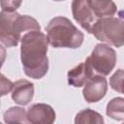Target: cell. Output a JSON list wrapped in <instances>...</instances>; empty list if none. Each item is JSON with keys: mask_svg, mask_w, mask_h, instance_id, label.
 <instances>
[{"mask_svg": "<svg viewBox=\"0 0 124 124\" xmlns=\"http://www.w3.org/2000/svg\"><path fill=\"white\" fill-rule=\"evenodd\" d=\"M20 42V60L24 74L35 79L44 78L48 71L46 35L41 31L27 32L21 37Z\"/></svg>", "mask_w": 124, "mask_h": 124, "instance_id": "6da1fadb", "label": "cell"}, {"mask_svg": "<svg viewBox=\"0 0 124 124\" xmlns=\"http://www.w3.org/2000/svg\"><path fill=\"white\" fill-rule=\"evenodd\" d=\"M41 31V26L36 18L17 12L0 13V42L7 47L16 46L23 32Z\"/></svg>", "mask_w": 124, "mask_h": 124, "instance_id": "7a4b0ae2", "label": "cell"}, {"mask_svg": "<svg viewBox=\"0 0 124 124\" xmlns=\"http://www.w3.org/2000/svg\"><path fill=\"white\" fill-rule=\"evenodd\" d=\"M48 44L53 47L78 48L84 39L83 33L65 16H55L46 26Z\"/></svg>", "mask_w": 124, "mask_h": 124, "instance_id": "3957f363", "label": "cell"}, {"mask_svg": "<svg viewBox=\"0 0 124 124\" xmlns=\"http://www.w3.org/2000/svg\"><path fill=\"white\" fill-rule=\"evenodd\" d=\"M92 34L101 42L120 47L124 44V22L114 16L98 19L92 28Z\"/></svg>", "mask_w": 124, "mask_h": 124, "instance_id": "277c9868", "label": "cell"}, {"mask_svg": "<svg viewBox=\"0 0 124 124\" xmlns=\"http://www.w3.org/2000/svg\"><path fill=\"white\" fill-rule=\"evenodd\" d=\"M117 56L115 50L106 44H97L85 62L92 69L94 75L108 76L114 69Z\"/></svg>", "mask_w": 124, "mask_h": 124, "instance_id": "5b68a950", "label": "cell"}, {"mask_svg": "<svg viewBox=\"0 0 124 124\" xmlns=\"http://www.w3.org/2000/svg\"><path fill=\"white\" fill-rule=\"evenodd\" d=\"M72 14L74 19L89 34L97 22V17L92 12L87 0H75L72 2Z\"/></svg>", "mask_w": 124, "mask_h": 124, "instance_id": "8992f818", "label": "cell"}, {"mask_svg": "<svg viewBox=\"0 0 124 124\" xmlns=\"http://www.w3.org/2000/svg\"><path fill=\"white\" fill-rule=\"evenodd\" d=\"M108 91V80L103 76L95 75L83 87L82 95L87 103H96L102 100Z\"/></svg>", "mask_w": 124, "mask_h": 124, "instance_id": "52a82bcc", "label": "cell"}, {"mask_svg": "<svg viewBox=\"0 0 124 124\" xmlns=\"http://www.w3.org/2000/svg\"><path fill=\"white\" fill-rule=\"evenodd\" d=\"M26 114L30 124H53L56 119V113L52 107L44 103L30 106Z\"/></svg>", "mask_w": 124, "mask_h": 124, "instance_id": "ba28073f", "label": "cell"}, {"mask_svg": "<svg viewBox=\"0 0 124 124\" xmlns=\"http://www.w3.org/2000/svg\"><path fill=\"white\" fill-rule=\"evenodd\" d=\"M34 96V84L27 79H18L14 82L12 99L20 106L28 105Z\"/></svg>", "mask_w": 124, "mask_h": 124, "instance_id": "9c48e42d", "label": "cell"}, {"mask_svg": "<svg viewBox=\"0 0 124 124\" xmlns=\"http://www.w3.org/2000/svg\"><path fill=\"white\" fill-rule=\"evenodd\" d=\"M94 76L89 65L86 62H82L68 72V83L74 87H81Z\"/></svg>", "mask_w": 124, "mask_h": 124, "instance_id": "30bf717a", "label": "cell"}, {"mask_svg": "<svg viewBox=\"0 0 124 124\" xmlns=\"http://www.w3.org/2000/svg\"><path fill=\"white\" fill-rule=\"evenodd\" d=\"M87 1L97 19L111 17L117 12V7L115 3L112 1H105V0H87Z\"/></svg>", "mask_w": 124, "mask_h": 124, "instance_id": "8fae6325", "label": "cell"}, {"mask_svg": "<svg viewBox=\"0 0 124 124\" xmlns=\"http://www.w3.org/2000/svg\"><path fill=\"white\" fill-rule=\"evenodd\" d=\"M3 118L6 124H30L26 110L21 107H11L4 112Z\"/></svg>", "mask_w": 124, "mask_h": 124, "instance_id": "7c38bea8", "label": "cell"}, {"mask_svg": "<svg viewBox=\"0 0 124 124\" xmlns=\"http://www.w3.org/2000/svg\"><path fill=\"white\" fill-rule=\"evenodd\" d=\"M75 124H105L103 116L91 108L78 111L75 117Z\"/></svg>", "mask_w": 124, "mask_h": 124, "instance_id": "4fadbf2b", "label": "cell"}, {"mask_svg": "<svg viewBox=\"0 0 124 124\" xmlns=\"http://www.w3.org/2000/svg\"><path fill=\"white\" fill-rule=\"evenodd\" d=\"M123 109H124V99L122 97H116L111 99L108 103L106 113L108 116H109L114 120L122 121L124 119Z\"/></svg>", "mask_w": 124, "mask_h": 124, "instance_id": "5bb4252c", "label": "cell"}, {"mask_svg": "<svg viewBox=\"0 0 124 124\" xmlns=\"http://www.w3.org/2000/svg\"><path fill=\"white\" fill-rule=\"evenodd\" d=\"M122 81H123V70L122 69H118L110 78L109 79V83H110V87L119 92L122 93Z\"/></svg>", "mask_w": 124, "mask_h": 124, "instance_id": "9a60e30c", "label": "cell"}, {"mask_svg": "<svg viewBox=\"0 0 124 124\" xmlns=\"http://www.w3.org/2000/svg\"><path fill=\"white\" fill-rule=\"evenodd\" d=\"M14 82L8 79L4 75L0 74V97L7 95L13 89Z\"/></svg>", "mask_w": 124, "mask_h": 124, "instance_id": "2e32d148", "label": "cell"}, {"mask_svg": "<svg viewBox=\"0 0 124 124\" xmlns=\"http://www.w3.org/2000/svg\"><path fill=\"white\" fill-rule=\"evenodd\" d=\"M2 11L16 12V9L21 5V1H0Z\"/></svg>", "mask_w": 124, "mask_h": 124, "instance_id": "e0dca14e", "label": "cell"}, {"mask_svg": "<svg viewBox=\"0 0 124 124\" xmlns=\"http://www.w3.org/2000/svg\"><path fill=\"white\" fill-rule=\"evenodd\" d=\"M6 56H7V51H6V48L5 46H3L2 45H0V70L6 60ZM1 74V73H0Z\"/></svg>", "mask_w": 124, "mask_h": 124, "instance_id": "ac0fdd59", "label": "cell"}, {"mask_svg": "<svg viewBox=\"0 0 124 124\" xmlns=\"http://www.w3.org/2000/svg\"><path fill=\"white\" fill-rule=\"evenodd\" d=\"M0 124H3V123H2V122H0Z\"/></svg>", "mask_w": 124, "mask_h": 124, "instance_id": "d6986e66", "label": "cell"}]
</instances>
